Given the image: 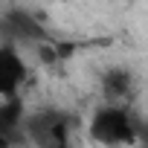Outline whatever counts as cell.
<instances>
[{"mask_svg":"<svg viewBox=\"0 0 148 148\" xmlns=\"http://www.w3.org/2000/svg\"><path fill=\"white\" fill-rule=\"evenodd\" d=\"M142 119L128 105H108L102 102L87 119V136L99 148H131L139 145Z\"/></svg>","mask_w":148,"mask_h":148,"instance_id":"obj_1","label":"cell"},{"mask_svg":"<svg viewBox=\"0 0 148 148\" xmlns=\"http://www.w3.org/2000/svg\"><path fill=\"white\" fill-rule=\"evenodd\" d=\"M29 82V61L18 49V44H0V102L21 99V90Z\"/></svg>","mask_w":148,"mask_h":148,"instance_id":"obj_2","label":"cell"},{"mask_svg":"<svg viewBox=\"0 0 148 148\" xmlns=\"http://www.w3.org/2000/svg\"><path fill=\"white\" fill-rule=\"evenodd\" d=\"M102 96L108 105H128L134 96V73L125 67H110L102 76Z\"/></svg>","mask_w":148,"mask_h":148,"instance_id":"obj_3","label":"cell"},{"mask_svg":"<svg viewBox=\"0 0 148 148\" xmlns=\"http://www.w3.org/2000/svg\"><path fill=\"white\" fill-rule=\"evenodd\" d=\"M21 131H26L23 102H21V99L0 102V148H12Z\"/></svg>","mask_w":148,"mask_h":148,"instance_id":"obj_4","label":"cell"}]
</instances>
